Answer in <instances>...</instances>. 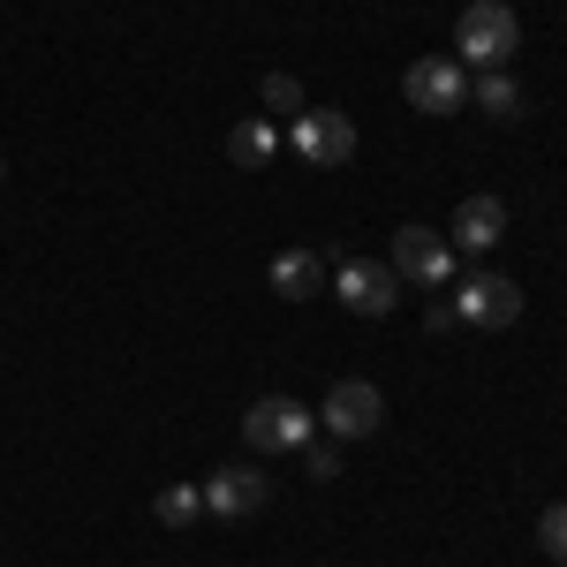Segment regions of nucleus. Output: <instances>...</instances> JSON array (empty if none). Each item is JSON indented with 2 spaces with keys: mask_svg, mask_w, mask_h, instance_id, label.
<instances>
[{
  "mask_svg": "<svg viewBox=\"0 0 567 567\" xmlns=\"http://www.w3.org/2000/svg\"><path fill=\"white\" fill-rule=\"evenodd\" d=\"M243 432H250L258 454H303L310 432H318V416H310L303 401H288V393H265L258 409L243 416Z\"/></svg>",
  "mask_w": 567,
  "mask_h": 567,
  "instance_id": "3",
  "label": "nucleus"
},
{
  "mask_svg": "<svg viewBox=\"0 0 567 567\" xmlns=\"http://www.w3.org/2000/svg\"><path fill=\"white\" fill-rule=\"evenodd\" d=\"M272 152H280L272 122H235V136H227V159H235V167H265Z\"/></svg>",
  "mask_w": 567,
  "mask_h": 567,
  "instance_id": "13",
  "label": "nucleus"
},
{
  "mask_svg": "<svg viewBox=\"0 0 567 567\" xmlns=\"http://www.w3.org/2000/svg\"><path fill=\"white\" fill-rule=\"evenodd\" d=\"M272 288H280L288 303H310V296L326 288V265L310 258V250H280V258H272Z\"/></svg>",
  "mask_w": 567,
  "mask_h": 567,
  "instance_id": "11",
  "label": "nucleus"
},
{
  "mask_svg": "<svg viewBox=\"0 0 567 567\" xmlns=\"http://www.w3.org/2000/svg\"><path fill=\"white\" fill-rule=\"evenodd\" d=\"M197 515H205V492H189V484H167V492H159V523H197Z\"/></svg>",
  "mask_w": 567,
  "mask_h": 567,
  "instance_id": "15",
  "label": "nucleus"
},
{
  "mask_svg": "<svg viewBox=\"0 0 567 567\" xmlns=\"http://www.w3.org/2000/svg\"><path fill=\"white\" fill-rule=\"evenodd\" d=\"M379 424H386V401H379V386L341 379V386L326 393V432H333V439H371Z\"/></svg>",
  "mask_w": 567,
  "mask_h": 567,
  "instance_id": "8",
  "label": "nucleus"
},
{
  "mask_svg": "<svg viewBox=\"0 0 567 567\" xmlns=\"http://www.w3.org/2000/svg\"><path fill=\"white\" fill-rule=\"evenodd\" d=\"M303 470H310V477H341V454H333V446H318V439H310V446H303Z\"/></svg>",
  "mask_w": 567,
  "mask_h": 567,
  "instance_id": "17",
  "label": "nucleus"
},
{
  "mask_svg": "<svg viewBox=\"0 0 567 567\" xmlns=\"http://www.w3.org/2000/svg\"><path fill=\"white\" fill-rule=\"evenodd\" d=\"M537 545H545V560H560V567H567V499L537 515Z\"/></svg>",
  "mask_w": 567,
  "mask_h": 567,
  "instance_id": "16",
  "label": "nucleus"
},
{
  "mask_svg": "<svg viewBox=\"0 0 567 567\" xmlns=\"http://www.w3.org/2000/svg\"><path fill=\"white\" fill-rule=\"evenodd\" d=\"M258 507H265V477H258V470H243V462L213 470V484H205V515L243 523V515H258Z\"/></svg>",
  "mask_w": 567,
  "mask_h": 567,
  "instance_id": "9",
  "label": "nucleus"
},
{
  "mask_svg": "<svg viewBox=\"0 0 567 567\" xmlns=\"http://www.w3.org/2000/svg\"><path fill=\"white\" fill-rule=\"evenodd\" d=\"M333 296L355 310V318H386L393 303H401V272L393 265H371V258H355L333 272Z\"/></svg>",
  "mask_w": 567,
  "mask_h": 567,
  "instance_id": "5",
  "label": "nucleus"
},
{
  "mask_svg": "<svg viewBox=\"0 0 567 567\" xmlns=\"http://www.w3.org/2000/svg\"><path fill=\"white\" fill-rule=\"evenodd\" d=\"M462 318H454V303H439V310H424V333H454Z\"/></svg>",
  "mask_w": 567,
  "mask_h": 567,
  "instance_id": "18",
  "label": "nucleus"
},
{
  "mask_svg": "<svg viewBox=\"0 0 567 567\" xmlns=\"http://www.w3.org/2000/svg\"><path fill=\"white\" fill-rule=\"evenodd\" d=\"M393 272L416 280V288H446L454 258H446V243H439L432 227H393Z\"/></svg>",
  "mask_w": 567,
  "mask_h": 567,
  "instance_id": "6",
  "label": "nucleus"
},
{
  "mask_svg": "<svg viewBox=\"0 0 567 567\" xmlns=\"http://www.w3.org/2000/svg\"><path fill=\"white\" fill-rule=\"evenodd\" d=\"M507 235V205L499 197H462L454 205V250H492Z\"/></svg>",
  "mask_w": 567,
  "mask_h": 567,
  "instance_id": "10",
  "label": "nucleus"
},
{
  "mask_svg": "<svg viewBox=\"0 0 567 567\" xmlns=\"http://www.w3.org/2000/svg\"><path fill=\"white\" fill-rule=\"evenodd\" d=\"M258 99H265V114H288V122L303 114V84H296V76H280V69L258 84Z\"/></svg>",
  "mask_w": 567,
  "mask_h": 567,
  "instance_id": "14",
  "label": "nucleus"
},
{
  "mask_svg": "<svg viewBox=\"0 0 567 567\" xmlns=\"http://www.w3.org/2000/svg\"><path fill=\"white\" fill-rule=\"evenodd\" d=\"M454 45H462V61H470V69H499V61L523 45V23H515V8H507V0H470V8H462V23H454Z\"/></svg>",
  "mask_w": 567,
  "mask_h": 567,
  "instance_id": "1",
  "label": "nucleus"
},
{
  "mask_svg": "<svg viewBox=\"0 0 567 567\" xmlns=\"http://www.w3.org/2000/svg\"><path fill=\"white\" fill-rule=\"evenodd\" d=\"M288 152H296L303 167H349L355 159V122L333 114V106H303V114L288 122Z\"/></svg>",
  "mask_w": 567,
  "mask_h": 567,
  "instance_id": "2",
  "label": "nucleus"
},
{
  "mask_svg": "<svg viewBox=\"0 0 567 567\" xmlns=\"http://www.w3.org/2000/svg\"><path fill=\"white\" fill-rule=\"evenodd\" d=\"M470 106H484L492 122H515V114H523V84H515L507 69H484L477 84H470Z\"/></svg>",
  "mask_w": 567,
  "mask_h": 567,
  "instance_id": "12",
  "label": "nucleus"
},
{
  "mask_svg": "<svg viewBox=\"0 0 567 567\" xmlns=\"http://www.w3.org/2000/svg\"><path fill=\"white\" fill-rule=\"evenodd\" d=\"M454 318H462V326H484V333H499V326L523 318V288H515L507 272H470V280H454Z\"/></svg>",
  "mask_w": 567,
  "mask_h": 567,
  "instance_id": "4",
  "label": "nucleus"
},
{
  "mask_svg": "<svg viewBox=\"0 0 567 567\" xmlns=\"http://www.w3.org/2000/svg\"><path fill=\"white\" fill-rule=\"evenodd\" d=\"M409 106H424V114H454V106H470V76H462V61H409Z\"/></svg>",
  "mask_w": 567,
  "mask_h": 567,
  "instance_id": "7",
  "label": "nucleus"
}]
</instances>
